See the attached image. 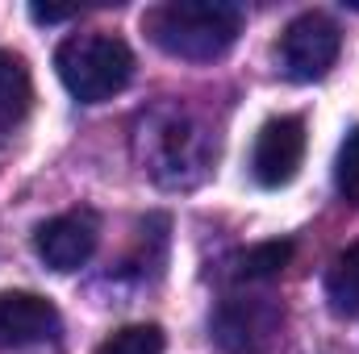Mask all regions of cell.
<instances>
[{"instance_id":"52a82bcc","label":"cell","mask_w":359,"mask_h":354,"mask_svg":"<svg viewBox=\"0 0 359 354\" xmlns=\"http://www.w3.org/2000/svg\"><path fill=\"white\" fill-rule=\"evenodd\" d=\"M96 242H100V221L92 208L59 213V217L42 221L34 234V250L50 271H80L96 255Z\"/></svg>"},{"instance_id":"8992f818","label":"cell","mask_w":359,"mask_h":354,"mask_svg":"<svg viewBox=\"0 0 359 354\" xmlns=\"http://www.w3.org/2000/svg\"><path fill=\"white\" fill-rule=\"evenodd\" d=\"M305 163V121L284 113L264 121V129L255 134V150H251V176L259 187H284L292 183Z\"/></svg>"},{"instance_id":"4fadbf2b","label":"cell","mask_w":359,"mask_h":354,"mask_svg":"<svg viewBox=\"0 0 359 354\" xmlns=\"http://www.w3.org/2000/svg\"><path fill=\"white\" fill-rule=\"evenodd\" d=\"M334 187L347 204H359V125L347 134V142L339 146L334 159Z\"/></svg>"},{"instance_id":"7a4b0ae2","label":"cell","mask_w":359,"mask_h":354,"mask_svg":"<svg viewBox=\"0 0 359 354\" xmlns=\"http://www.w3.org/2000/svg\"><path fill=\"white\" fill-rule=\"evenodd\" d=\"M142 25L163 55L188 63H213L238 42L243 8L226 0H172L151 8Z\"/></svg>"},{"instance_id":"3957f363","label":"cell","mask_w":359,"mask_h":354,"mask_svg":"<svg viewBox=\"0 0 359 354\" xmlns=\"http://www.w3.org/2000/svg\"><path fill=\"white\" fill-rule=\"evenodd\" d=\"M55 71L80 104H104L134 80V50L113 34H76L55 50Z\"/></svg>"},{"instance_id":"5bb4252c","label":"cell","mask_w":359,"mask_h":354,"mask_svg":"<svg viewBox=\"0 0 359 354\" xmlns=\"http://www.w3.org/2000/svg\"><path fill=\"white\" fill-rule=\"evenodd\" d=\"M29 17L50 25V21H67V17H76V8H42V4H34V8H29Z\"/></svg>"},{"instance_id":"277c9868","label":"cell","mask_w":359,"mask_h":354,"mask_svg":"<svg viewBox=\"0 0 359 354\" xmlns=\"http://www.w3.org/2000/svg\"><path fill=\"white\" fill-rule=\"evenodd\" d=\"M280 325H284V309L271 296H255L251 288L226 296L213 313V338L234 354L268 351L280 338Z\"/></svg>"},{"instance_id":"8fae6325","label":"cell","mask_w":359,"mask_h":354,"mask_svg":"<svg viewBox=\"0 0 359 354\" xmlns=\"http://www.w3.org/2000/svg\"><path fill=\"white\" fill-rule=\"evenodd\" d=\"M326 300L339 317H359V242L347 246L326 271Z\"/></svg>"},{"instance_id":"7c38bea8","label":"cell","mask_w":359,"mask_h":354,"mask_svg":"<svg viewBox=\"0 0 359 354\" xmlns=\"http://www.w3.org/2000/svg\"><path fill=\"white\" fill-rule=\"evenodd\" d=\"M163 346L168 338L159 325H121L96 346V354H163Z\"/></svg>"},{"instance_id":"5b68a950","label":"cell","mask_w":359,"mask_h":354,"mask_svg":"<svg viewBox=\"0 0 359 354\" xmlns=\"http://www.w3.org/2000/svg\"><path fill=\"white\" fill-rule=\"evenodd\" d=\"M343 50V34L326 13H301L280 38V71L297 84L322 80Z\"/></svg>"},{"instance_id":"9c48e42d","label":"cell","mask_w":359,"mask_h":354,"mask_svg":"<svg viewBox=\"0 0 359 354\" xmlns=\"http://www.w3.org/2000/svg\"><path fill=\"white\" fill-rule=\"evenodd\" d=\"M292 259V242H259L251 250H238L230 263H226V279L234 288H259L271 283Z\"/></svg>"},{"instance_id":"6da1fadb","label":"cell","mask_w":359,"mask_h":354,"mask_svg":"<svg viewBox=\"0 0 359 354\" xmlns=\"http://www.w3.org/2000/svg\"><path fill=\"white\" fill-rule=\"evenodd\" d=\"M134 155L142 176H151L159 187H196L209 176L217 159V138L213 129L188 108V104H155L138 117L134 129Z\"/></svg>"},{"instance_id":"ba28073f","label":"cell","mask_w":359,"mask_h":354,"mask_svg":"<svg viewBox=\"0 0 359 354\" xmlns=\"http://www.w3.org/2000/svg\"><path fill=\"white\" fill-rule=\"evenodd\" d=\"M63 330L59 309L38 292H4L0 296V351H25L55 342Z\"/></svg>"},{"instance_id":"30bf717a","label":"cell","mask_w":359,"mask_h":354,"mask_svg":"<svg viewBox=\"0 0 359 354\" xmlns=\"http://www.w3.org/2000/svg\"><path fill=\"white\" fill-rule=\"evenodd\" d=\"M34 104V80H29V67L0 50V129H13Z\"/></svg>"}]
</instances>
